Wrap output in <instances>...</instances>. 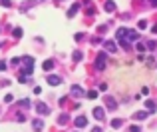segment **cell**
Wrapping results in <instances>:
<instances>
[{
  "label": "cell",
  "mask_w": 157,
  "mask_h": 132,
  "mask_svg": "<svg viewBox=\"0 0 157 132\" xmlns=\"http://www.w3.org/2000/svg\"><path fill=\"white\" fill-rule=\"evenodd\" d=\"M36 110H38V114H42V116L50 112V108H48L46 104H42V102H38V104H36Z\"/></svg>",
  "instance_id": "1"
},
{
  "label": "cell",
  "mask_w": 157,
  "mask_h": 132,
  "mask_svg": "<svg viewBox=\"0 0 157 132\" xmlns=\"http://www.w3.org/2000/svg\"><path fill=\"white\" fill-rule=\"evenodd\" d=\"M62 82V78L60 76H48V84H52V86H58Z\"/></svg>",
  "instance_id": "2"
},
{
  "label": "cell",
  "mask_w": 157,
  "mask_h": 132,
  "mask_svg": "<svg viewBox=\"0 0 157 132\" xmlns=\"http://www.w3.org/2000/svg\"><path fill=\"white\" fill-rule=\"evenodd\" d=\"M32 128H36V130L40 132V130L44 128V122H42V120H34V122H32Z\"/></svg>",
  "instance_id": "3"
},
{
  "label": "cell",
  "mask_w": 157,
  "mask_h": 132,
  "mask_svg": "<svg viewBox=\"0 0 157 132\" xmlns=\"http://www.w3.org/2000/svg\"><path fill=\"white\" fill-rule=\"evenodd\" d=\"M52 68H54V62H52V60H46V62H44V70H46V72H50Z\"/></svg>",
  "instance_id": "4"
},
{
  "label": "cell",
  "mask_w": 157,
  "mask_h": 132,
  "mask_svg": "<svg viewBox=\"0 0 157 132\" xmlns=\"http://www.w3.org/2000/svg\"><path fill=\"white\" fill-rule=\"evenodd\" d=\"M76 124H78V126H86V124H88V120H86L84 116H80V118L76 120Z\"/></svg>",
  "instance_id": "5"
},
{
  "label": "cell",
  "mask_w": 157,
  "mask_h": 132,
  "mask_svg": "<svg viewBox=\"0 0 157 132\" xmlns=\"http://www.w3.org/2000/svg\"><path fill=\"white\" fill-rule=\"evenodd\" d=\"M94 116H96V118H101V116H104V110H101V108H96V110H94Z\"/></svg>",
  "instance_id": "6"
},
{
  "label": "cell",
  "mask_w": 157,
  "mask_h": 132,
  "mask_svg": "<svg viewBox=\"0 0 157 132\" xmlns=\"http://www.w3.org/2000/svg\"><path fill=\"white\" fill-rule=\"evenodd\" d=\"M82 92H84V90H82L80 86H72V94H76V96H78V94H82Z\"/></svg>",
  "instance_id": "7"
},
{
  "label": "cell",
  "mask_w": 157,
  "mask_h": 132,
  "mask_svg": "<svg viewBox=\"0 0 157 132\" xmlns=\"http://www.w3.org/2000/svg\"><path fill=\"white\" fill-rule=\"evenodd\" d=\"M14 38H22V28H14Z\"/></svg>",
  "instance_id": "8"
},
{
  "label": "cell",
  "mask_w": 157,
  "mask_h": 132,
  "mask_svg": "<svg viewBox=\"0 0 157 132\" xmlns=\"http://www.w3.org/2000/svg\"><path fill=\"white\" fill-rule=\"evenodd\" d=\"M0 4H2V6H12V2H10V0H0Z\"/></svg>",
  "instance_id": "9"
},
{
  "label": "cell",
  "mask_w": 157,
  "mask_h": 132,
  "mask_svg": "<svg viewBox=\"0 0 157 132\" xmlns=\"http://www.w3.org/2000/svg\"><path fill=\"white\" fill-rule=\"evenodd\" d=\"M4 100H6V102H12V100H14V96H12V94H6V98H4Z\"/></svg>",
  "instance_id": "10"
},
{
  "label": "cell",
  "mask_w": 157,
  "mask_h": 132,
  "mask_svg": "<svg viewBox=\"0 0 157 132\" xmlns=\"http://www.w3.org/2000/svg\"><path fill=\"white\" fill-rule=\"evenodd\" d=\"M4 68H6V62H0V72H2Z\"/></svg>",
  "instance_id": "11"
}]
</instances>
